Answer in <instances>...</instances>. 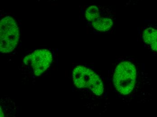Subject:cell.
Returning <instances> with one entry per match:
<instances>
[{"label":"cell","instance_id":"cell-3","mask_svg":"<svg viewBox=\"0 0 157 117\" xmlns=\"http://www.w3.org/2000/svg\"><path fill=\"white\" fill-rule=\"evenodd\" d=\"M30 56V62L34 75L40 76L50 67L52 61L49 50L40 49L33 51Z\"/></svg>","mask_w":157,"mask_h":117},{"label":"cell","instance_id":"cell-5","mask_svg":"<svg viewBox=\"0 0 157 117\" xmlns=\"http://www.w3.org/2000/svg\"><path fill=\"white\" fill-rule=\"evenodd\" d=\"M141 38L144 43L157 53V22L148 24L143 28Z\"/></svg>","mask_w":157,"mask_h":117},{"label":"cell","instance_id":"cell-9","mask_svg":"<svg viewBox=\"0 0 157 117\" xmlns=\"http://www.w3.org/2000/svg\"><path fill=\"white\" fill-rule=\"evenodd\" d=\"M4 116V115L3 112L2 111V108H1V117H3Z\"/></svg>","mask_w":157,"mask_h":117},{"label":"cell","instance_id":"cell-1","mask_svg":"<svg viewBox=\"0 0 157 117\" xmlns=\"http://www.w3.org/2000/svg\"><path fill=\"white\" fill-rule=\"evenodd\" d=\"M136 79V70L129 62L121 63L116 68L113 76L115 87L120 93L126 95L133 90Z\"/></svg>","mask_w":157,"mask_h":117},{"label":"cell","instance_id":"cell-7","mask_svg":"<svg viewBox=\"0 0 157 117\" xmlns=\"http://www.w3.org/2000/svg\"><path fill=\"white\" fill-rule=\"evenodd\" d=\"M101 14L100 8L97 5H92L86 9L85 16L87 20L92 23L100 16Z\"/></svg>","mask_w":157,"mask_h":117},{"label":"cell","instance_id":"cell-6","mask_svg":"<svg viewBox=\"0 0 157 117\" xmlns=\"http://www.w3.org/2000/svg\"><path fill=\"white\" fill-rule=\"evenodd\" d=\"M112 13L104 16H100L94 21L92 22V25L93 28L101 32H107L110 30L113 25Z\"/></svg>","mask_w":157,"mask_h":117},{"label":"cell","instance_id":"cell-4","mask_svg":"<svg viewBox=\"0 0 157 117\" xmlns=\"http://www.w3.org/2000/svg\"><path fill=\"white\" fill-rule=\"evenodd\" d=\"M98 77L92 70L83 66H77L72 72L74 84L79 89H90Z\"/></svg>","mask_w":157,"mask_h":117},{"label":"cell","instance_id":"cell-8","mask_svg":"<svg viewBox=\"0 0 157 117\" xmlns=\"http://www.w3.org/2000/svg\"><path fill=\"white\" fill-rule=\"evenodd\" d=\"M126 1V2L128 4H135L137 2L139 1L140 0H125Z\"/></svg>","mask_w":157,"mask_h":117},{"label":"cell","instance_id":"cell-2","mask_svg":"<svg viewBox=\"0 0 157 117\" xmlns=\"http://www.w3.org/2000/svg\"><path fill=\"white\" fill-rule=\"evenodd\" d=\"M20 38L19 28L16 21L10 16L5 17L0 22V51L2 53L12 52Z\"/></svg>","mask_w":157,"mask_h":117}]
</instances>
